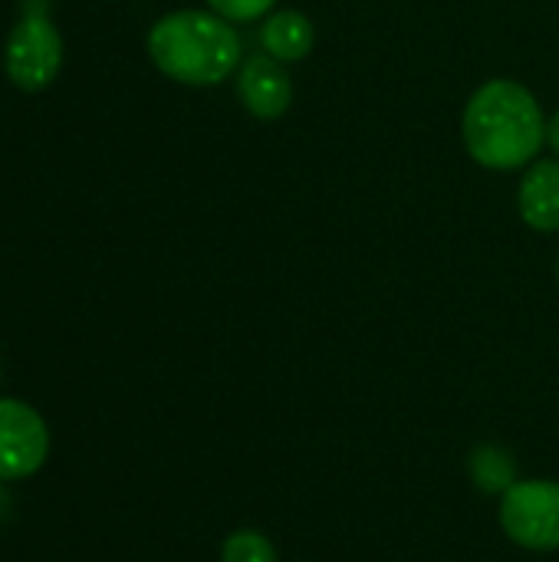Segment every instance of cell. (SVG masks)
Here are the masks:
<instances>
[{
    "label": "cell",
    "instance_id": "30bf717a",
    "mask_svg": "<svg viewBox=\"0 0 559 562\" xmlns=\"http://www.w3.org/2000/svg\"><path fill=\"white\" fill-rule=\"evenodd\" d=\"M221 562H277V550L260 530H234L221 547Z\"/></svg>",
    "mask_w": 559,
    "mask_h": 562
},
{
    "label": "cell",
    "instance_id": "8fae6325",
    "mask_svg": "<svg viewBox=\"0 0 559 562\" xmlns=\"http://www.w3.org/2000/svg\"><path fill=\"white\" fill-rule=\"evenodd\" d=\"M277 0H208V7L231 20V23H247V20H260L267 16V10L273 7Z\"/></svg>",
    "mask_w": 559,
    "mask_h": 562
},
{
    "label": "cell",
    "instance_id": "277c9868",
    "mask_svg": "<svg viewBox=\"0 0 559 562\" xmlns=\"http://www.w3.org/2000/svg\"><path fill=\"white\" fill-rule=\"evenodd\" d=\"M63 66V36L53 20L40 10H26L23 20L13 23L3 49V69L13 86L26 92L46 89Z\"/></svg>",
    "mask_w": 559,
    "mask_h": 562
},
{
    "label": "cell",
    "instance_id": "4fadbf2b",
    "mask_svg": "<svg viewBox=\"0 0 559 562\" xmlns=\"http://www.w3.org/2000/svg\"><path fill=\"white\" fill-rule=\"evenodd\" d=\"M557 280H559V263H557Z\"/></svg>",
    "mask_w": 559,
    "mask_h": 562
},
{
    "label": "cell",
    "instance_id": "9c48e42d",
    "mask_svg": "<svg viewBox=\"0 0 559 562\" xmlns=\"http://www.w3.org/2000/svg\"><path fill=\"white\" fill-rule=\"evenodd\" d=\"M468 474L474 487H481L484 494H497V497H504L521 481L514 454L501 445H478L468 454Z\"/></svg>",
    "mask_w": 559,
    "mask_h": 562
},
{
    "label": "cell",
    "instance_id": "ba28073f",
    "mask_svg": "<svg viewBox=\"0 0 559 562\" xmlns=\"http://www.w3.org/2000/svg\"><path fill=\"white\" fill-rule=\"evenodd\" d=\"M264 53H270L280 63H300L316 46V26L300 10H277L260 26Z\"/></svg>",
    "mask_w": 559,
    "mask_h": 562
},
{
    "label": "cell",
    "instance_id": "6da1fadb",
    "mask_svg": "<svg viewBox=\"0 0 559 562\" xmlns=\"http://www.w3.org/2000/svg\"><path fill=\"white\" fill-rule=\"evenodd\" d=\"M461 135L468 155L481 168L517 171L540 155L547 142V119L524 82L488 79L465 105Z\"/></svg>",
    "mask_w": 559,
    "mask_h": 562
},
{
    "label": "cell",
    "instance_id": "8992f818",
    "mask_svg": "<svg viewBox=\"0 0 559 562\" xmlns=\"http://www.w3.org/2000/svg\"><path fill=\"white\" fill-rule=\"evenodd\" d=\"M237 95L250 115L273 122L293 105V79L287 66L270 53H250L237 72Z\"/></svg>",
    "mask_w": 559,
    "mask_h": 562
},
{
    "label": "cell",
    "instance_id": "7a4b0ae2",
    "mask_svg": "<svg viewBox=\"0 0 559 562\" xmlns=\"http://www.w3.org/2000/svg\"><path fill=\"white\" fill-rule=\"evenodd\" d=\"M148 56L181 86H217L241 66V36L214 10H175L148 30Z\"/></svg>",
    "mask_w": 559,
    "mask_h": 562
},
{
    "label": "cell",
    "instance_id": "7c38bea8",
    "mask_svg": "<svg viewBox=\"0 0 559 562\" xmlns=\"http://www.w3.org/2000/svg\"><path fill=\"white\" fill-rule=\"evenodd\" d=\"M547 145L559 155V109L547 119Z\"/></svg>",
    "mask_w": 559,
    "mask_h": 562
},
{
    "label": "cell",
    "instance_id": "52a82bcc",
    "mask_svg": "<svg viewBox=\"0 0 559 562\" xmlns=\"http://www.w3.org/2000/svg\"><path fill=\"white\" fill-rule=\"evenodd\" d=\"M517 207L527 227L540 234H557L559 231V161L557 158H540L530 161L517 191Z\"/></svg>",
    "mask_w": 559,
    "mask_h": 562
},
{
    "label": "cell",
    "instance_id": "5b68a950",
    "mask_svg": "<svg viewBox=\"0 0 559 562\" xmlns=\"http://www.w3.org/2000/svg\"><path fill=\"white\" fill-rule=\"evenodd\" d=\"M49 454L46 422L16 398H0V481H23L43 468Z\"/></svg>",
    "mask_w": 559,
    "mask_h": 562
},
{
    "label": "cell",
    "instance_id": "3957f363",
    "mask_svg": "<svg viewBox=\"0 0 559 562\" xmlns=\"http://www.w3.org/2000/svg\"><path fill=\"white\" fill-rule=\"evenodd\" d=\"M504 533L530 553L559 550V484L557 481H517L501 497Z\"/></svg>",
    "mask_w": 559,
    "mask_h": 562
}]
</instances>
